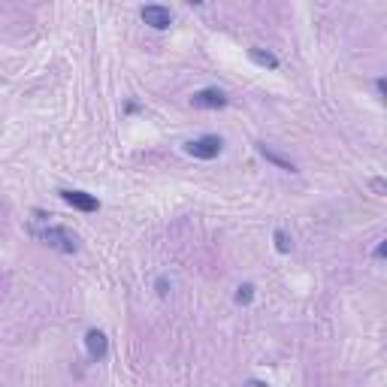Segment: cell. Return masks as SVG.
I'll use <instances>...</instances> for the list:
<instances>
[{
    "label": "cell",
    "mask_w": 387,
    "mask_h": 387,
    "mask_svg": "<svg viewBox=\"0 0 387 387\" xmlns=\"http://www.w3.org/2000/svg\"><path fill=\"white\" fill-rule=\"evenodd\" d=\"M34 236H39L49 248H55V251H61V254H76V251H79L76 233H70L67 227H61V224H49L46 230H34Z\"/></svg>",
    "instance_id": "6da1fadb"
},
{
    "label": "cell",
    "mask_w": 387,
    "mask_h": 387,
    "mask_svg": "<svg viewBox=\"0 0 387 387\" xmlns=\"http://www.w3.org/2000/svg\"><path fill=\"white\" fill-rule=\"evenodd\" d=\"M224 151V139L215 134H206V137H197V139H188L185 142V155L197 158V160H215Z\"/></svg>",
    "instance_id": "7a4b0ae2"
},
{
    "label": "cell",
    "mask_w": 387,
    "mask_h": 387,
    "mask_svg": "<svg viewBox=\"0 0 387 387\" xmlns=\"http://www.w3.org/2000/svg\"><path fill=\"white\" fill-rule=\"evenodd\" d=\"M61 194V200L67 203V206H73L79 212H85V215H91V212H100V200L97 197H91V194L85 191H76V188H64V191H58Z\"/></svg>",
    "instance_id": "3957f363"
},
{
    "label": "cell",
    "mask_w": 387,
    "mask_h": 387,
    "mask_svg": "<svg viewBox=\"0 0 387 387\" xmlns=\"http://www.w3.org/2000/svg\"><path fill=\"white\" fill-rule=\"evenodd\" d=\"M191 106L194 109H224L227 106V94L221 88H200L191 94Z\"/></svg>",
    "instance_id": "277c9868"
},
{
    "label": "cell",
    "mask_w": 387,
    "mask_h": 387,
    "mask_svg": "<svg viewBox=\"0 0 387 387\" xmlns=\"http://www.w3.org/2000/svg\"><path fill=\"white\" fill-rule=\"evenodd\" d=\"M139 18L146 22L148 27H155V30H167L172 25V13H170V6H160V4H148V6H142L139 9Z\"/></svg>",
    "instance_id": "5b68a950"
},
{
    "label": "cell",
    "mask_w": 387,
    "mask_h": 387,
    "mask_svg": "<svg viewBox=\"0 0 387 387\" xmlns=\"http://www.w3.org/2000/svg\"><path fill=\"white\" fill-rule=\"evenodd\" d=\"M85 351H88V357L94 360V363L106 360V354H109L106 333H103V330H88V333H85Z\"/></svg>",
    "instance_id": "8992f818"
},
{
    "label": "cell",
    "mask_w": 387,
    "mask_h": 387,
    "mask_svg": "<svg viewBox=\"0 0 387 387\" xmlns=\"http://www.w3.org/2000/svg\"><path fill=\"white\" fill-rule=\"evenodd\" d=\"M248 58H251L258 67H263V70H279V58L272 55V52H267V49L251 46V49H248Z\"/></svg>",
    "instance_id": "52a82bcc"
},
{
    "label": "cell",
    "mask_w": 387,
    "mask_h": 387,
    "mask_svg": "<svg viewBox=\"0 0 387 387\" xmlns=\"http://www.w3.org/2000/svg\"><path fill=\"white\" fill-rule=\"evenodd\" d=\"M258 151H260V155H263V158H267V160H269V164H276L279 170H284V172H297V167H293V164H291V160H284L281 155H276V151H272V148H267V146H263V142H260V146H258Z\"/></svg>",
    "instance_id": "ba28073f"
},
{
    "label": "cell",
    "mask_w": 387,
    "mask_h": 387,
    "mask_svg": "<svg viewBox=\"0 0 387 387\" xmlns=\"http://www.w3.org/2000/svg\"><path fill=\"white\" fill-rule=\"evenodd\" d=\"M254 291H258V288H254L251 281H246V284H239V288H236V297H233V300H236V305H251Z\"/></svg>",
    "instance_id": "9c48e42d"
},
{
    "label": "cell",
    "mask_w": 387,
    "mask_h": 387,
    "mask_svg": "<svg viewBox=\"0 0 387 387\" xmlns=\"http://www.w3.org/2000/svg\"><path fill=\"white\" fill-rule=\"evenodd\" d=\"M272 239H276V251H279V254H291L293 242H291L288 233H284V230H276V233H272Z\"/></svg>",
    "instance_id": "30bf717a"
},
{
    "label": "cell",
    "mask_w": 387,
    "mask_h": 387,
    "mask_svg": "<svg viewBox=\"0 0 387 387\" xmlns=\"http://www.w3.org/2000/svg\"><path fill=\"white\" fill-rule=\"evenodd\" d=\"M155 291H158V297H170L172 284L167 281V276H158V281H155Z\"/></svg>",
    "instance_id": "8fae6325"
},
{
    "label": "cell",
    "mask_w": 387,
    "mask_h": 387,
    "mask_svg": "<svg viewBox=\"0 0 387 387\" xmlns=\"http://www.w3.org/2000/svg\"><path fill=\"white\" fill-rule=\"evenodd\" d=\"M246 387H269V384H267V381H260V379H248Z\"/></svg>",
    "instance_id": "7c38bea8"
},
{
    "label": "cell",
    "mask_w": 387,
    "mask_h": 387,
    "mask_svg": "<svg viewBox=\"0 0 387 387\" xmlns=\"http://www.w3.org/2000/svg\"><path fill=\"white\" fill-rule=\"evenodd\" d=\"M384 258V239L379 242V248H375V260H381Z\"/></svg>",
    "instance_id": "4fadbf2b"
}]
</instances>
